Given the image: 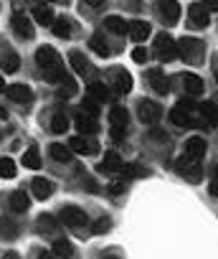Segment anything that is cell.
<instances>
[{"instance_id": "obj_1", "label": "cell", "mask_w": 218, "mask_h": 259, "mask_svg": "<svg viewBox=\"0 0 218 259\" xmlns=\"http://www.w3.org/2000/svg\"><path fill=\"white\" fill-rule=\"evenodd\" d=\"M36 61H38V66H41V74H43L48 81H61V76H64V64H61V56H59L56 49L41 46V49L36 51Z\"/></svg>"}, {"instance_id": "obj_2", "label": "cell", "mask_w": 218, "mask_h": 259, "mask_svg": "<svg viewBox=\"0 0 218 259\" xmlns=\"http://www.w3.org/2000/svg\"><path fill=\"white\" fill-rule=\"evenodd\" d=\"M203 51H205V46H203V41H198V38H190V36H185V38H180L178 41V56H183L188 64H200L203 61Z\"/></svg>"}, {"instance_id": "obj_3", "label": "cell", "mask_w": 218, "mask_h": 259, "mask_svg": "<svg viewBox=\"0 0 218 259\" xmlns=\"http://www.w3.org/2000/svg\"><path fill=\"white\" fill-rule=\"evenodd\" d=\"M155 56H157L160 61H173V59L178 56V44H175L168 33H160V36L155 38Z\"/></svg>"}, {"instance_id": "obj_4", "label": "cell", "mask_w": 218, "mask_h": 259, "mask_svg": "<svg viewBox=\"0 0 218 259\" xmlns=\"http://www.w3.org/2000/svg\"><path fill=\"white\" fill-rule=\"evenodd\" d=\"M175 170H178V176H183V178L190 181V183H200V181H203V170H200V165H198L195 160H188L185 155L175 163Z\"/></svg>"}, {"instance_id": "obj_5", "label": "cell", "mask_w": 218, "mask_h": 259, "mask_svg": "<svg viewBox=\"0 0 218 259\" xmlns=\"http://www.w3.org/2000/svg\"><path fill=\"white\" fill-rule=\"evenodd\" d=\"M59 219L66 224V226H71V229H84L86 226V213L79 208V206H64L61 211H59Z\"/></svg>"}, {"instance_id": "obj_6", "label": "cell", "mask_w": 218, "mask_h": 259, "mask_svg": "<svg viewBox=\"0 0 218 259\" xmlns=\"http://www.w3.org/2000/svg\"><path fill=\"white\" fill-rule=\"evenodd\" d=\"M109 84H112V89H115L117 94H127V92L132 89V76H130L125 69L115 66V69H109Z\"/></svg>"}, {"instance_id": "obj_7", "label": "cell", "mask_w": 218, "mask_h": 259, "mask_svg": "<svg viewBox=\"0 0 218 259\" xmlns=\"http://www.w3.org/2000/svg\"><path fill=\"white\" fill-rule=\"evenodd\" d=\"M193 109H195V107H193L190 102H178V104L173 107V112H170V119H173L175 124H180V127H193V124H198V122L190 117Z\"/></svg>"}, {"instance_id": "obj_8", "label": "cell", "mask_w": 218, "mask_h": 259, "mask_svg": "<svg viewBox=\"0 0 218 259\" xmlns=\"http://www.w3.org/2000/svg\"><path fill=\"white\" fill-rule=\"evenodd\" d=\"M157 16L162 18V23L168 26H175L178 18H180V6L175 3V0H157Z\"/></svg>"}, {"instance_id": "obj_9", "label": "cell", "mask_w": 218, "mask_h": 259, "mask_svg": "<svg viewBox=\"0 0 218 259\" xmlns=\"http://www.w3.org/2000/svg\"><path fill=\"white\" fill-rule=\"evenodd\" d=\"M137 109H140L137 114H140V119H142L145 124H155V122L162 117V107H160L157 102H150V99H142Z\"/></svg>"}, {"instance_id": "obj_10", "label": "cell", "mask_w": 218, "mask_h": 259, "mask_svg": "<svg viewBox=\"0 0 218 259\" xmlns=\"http://www.w3.org/2000/svg\"><path fill=\"white\" fill-rule=\"evenodd\" d=\"M205 150H208V143H205L203 138H198V135L185 143V158H188V160H195V163H198V160L205 155Z\"/></svg>"}, {"instance_id": "obj_11", "label": "cell", "mask_w": 218, "mask_h": 259, "mask_svg": "<svg viewBox=\"0 0 218 259\" xmlns=\"http://www.w3.org/2000/svg\"><path fill=\"white\" fill-rule=\"evenodd\" d=\"M11 26H13V31H16L21 38H26V41H31V38L36 36V31H33V23H31L26 16H21V13H16V16H13Z\"/></svg>"}, {"instance_id": "obj_12", "label": "cell", "mask_w": 218, "mask_h": 259, "mask_svg": "<svg viewBox=\"0 0 218 259\" xmlns=\"http://www.w3.org/2000/svg\"><path fill=\"white\" fill-rule=\"evenodd\" d=\"M147 79H150V87H152L157 94H168V92H170V81H168V76L162 74V69H150Z\"/></svg>"}, {"instance_id": "obj_13", "label": "cell", "mask_w": 218, "mask_h": 259, "mask_svg": "<svg viewBox=\"0 0 218 259\" xmlns=\"http://www.w3.org/2000/svg\"><path fill=\"white\" fill-rule=\"evenodd\" d=\"M188 18L195 23V26H200V28H205L208 23H210V13L200 6V3H193V6H188Z\"/></svg>"}, {"instance_id": "obj_14", "label": "cell", "mask_w": 218, "mask_h": 259, "mask_svg": "<svg viewBox=\"0 0 218 259\" xmlns=\"http://www.w3.org/2000/svg\"><path fill=\"white\" fill-rule=\"evenodd\" d=\"M69 150L79 153V155H91V153H96V143L86 140V138H71L69 140Z\"/></svg>"}, {"instance_id": "obj_15", "label": "cell", "mask_w": 218, "mask_h": 259, "mask_svg": "<svg viewBox=\"0 0 218 259\" xmlns=\"http://www.w3.org/2000/svg\"><path fill=\"white\" fill-rule=\"evenodd\" d=\"M125 168V163H122V158L115 153V150H109L106 155H104V160L99 163V170H104V173H120Z\"/></svg>"}, {"instance_id": "obj_16", "label": "cell", "mask_w": 218, "mask_h": 259, "mask_svg": "<svg viewBox=\"0 0 218 259\" xmlns=\"http://www.w3.org/2000/svg\"><path fill=\"white\" fill-rule=\"evenodd\" d=\"M18 231H21V226L11 216H0V239L13 241V239H18Z\"/></svg>"}, {"instance_id": "obj_17", "label": "cell", "mask_w": 218, "mask_h": 259, "mask_svg": "<svg viewBox=\"0 0 218 259\" xmlns=\"http://www.w3.org/2000/svg\"><path fill=\"white\" fill-rule=\"evenodd\" d=\"M31 6H33L36 23H41V26H51L53 23V13H51V8L46 3H36V0H31Z\"/></svg>"}, {"instance_id": "obj_18", "label": "cell", "mask_w": 218, "mask_h": 259, "mask_svg": "<svg viewBox=\"0 0 218 259\" xmlns=\"http://www.w3.org/2000/svg\"><path fill=\"white\" fill-rule=\"evenodd\" d=\"M69 61H71V66H74L76 74H81V76H89V74H91V64H89V59H86L84 54L71 51V54H69Z\"/></svg>"}, {"instance_id": "obj_19", "label": "cell", "mask_w": 218, "mask_h": 259, "mask_svg": "<svg viewBox=\"0 0 218 259\" xmlns=\"http://www.w3.org/2000/svg\"><path fill=\"white\" fill-rule=\"evenodd\" d=\"M86 94H89V99H91V102L104 104V102L109 99V87H104L101 81H91V84L86 87Z\"/></svg>"}, {"instance_id": "obj_20", "label": "cell", "mask_w": 218, "mask_h": 259, "mask_svg": "<svg viewBox=\"0 0 218 259\" xmlns=\"http://www.w3.org/2000/svg\"><path fill=\"white\" fill-rule=\"evenodd\" d=\"M127 31H130V38H132V41L142 44V41L150 36V23H145V21H132V23L127 26Z\"/></svg>"}, {"instance_id": "obj_21", "label": "cell", "mask_w": 218, "mask_h": 259, "mask_svg": "<svg viewBox=\"0 0 218 259\" xmlns=\"http://www.w3.org/2000/svg\"><path fill=\"white\" fill-rule=\"evenodd\" d=\"M6 94H8L13 102H31V97H33L31 87H26V84H13V87H6Z\"/></svg>"}, {"instance_id": "obj_22", "label": "cell", "mask_w": 218, "mask_h": 259, "mask_svg": "<svg viewBox=\"0 0 218 259\" xmlns=\"http://www.w3.org/2000/svg\"><path fill=\"white\" fill-rule=\"evenodd\" d=\"M28 206H31V198H28L26 191H13V193H11V208H13L16 213L28 211Z\"/></svg>"}, {"instance_id": "obj_23", "label": "cell", "mask_w": 218, "mask_h": 259, "mask_svg": "<svg viewBox=\"0 0 218 259\" xmlns=\"http://www.w3.org/2000/svg\"><path fill=\"white\" fill-rule=\"evenodd\" d=\"M104 28L112 31L115 36H125V33H127V23H125V18H120V16H106V18H104Z\"/></svg>"}, {"instance_id": "obj_24", "label": "cell", "mask_w": 218, "mask_h": 259, "mask_svg": "<svg viewBox=\"0 0 218 259\" xmlns=\"http://www.w3.org/2000/svg\"><path fill=\"white\" fill-rule=\"evenodd\" d=\"M31 188H33V193L38 198H51V193H53V183L46 181V178H33L31 181Z\"/></svg>"}, {"instance_id": "obj_25", "label": "cell", "mask_w": 218, "mask_h": 259, "mask_svg": "<svg viewBox=\"0 0 218 259\" xmlns=\"http://www.w3.org/2000/svg\"><path fill=\"white\" fill-rule=\"evenodd\" d=\"M183 84H185V92H188L190 97H198V94L203 92V79L195 76V74H185V76H183Z\"/></svg>"}, {"instance_id": "obj_26", "label": "cell", "mask_w": 218, "mask_h": 259, "mask_svg": "<svg viewBox=\"0 0 218 259\" xmlns=\"http://www.w3.org/2000/svg\"><path fill=\"white\" fill-rule=\"evenodd\" d=\"M0 66H3V71L13 74V71H18V69H21V56H18L16 51H6V56L0 59Z\"/></svg>"}, {"instance_id": "obj_27", "label": "cell", "mask_w": 218, "mask_h": 259, "mask_svg": "<svg viewBox=\"0 0 218 259\" xmlns=\"http://www.w3.org/2000/svg\"><path fill=\"white\" fill-rule=\"evenodd\" d=\"M53 254H56L59 259H74V246H71V241L56 239V241H53Z\"/></svg>"}, {"instance_id": "obj_28", "label": "cell", "mask_w": 218, "mask_h": 259, "mask_svg": "<svg viewBox=\"0 0 218 259\" xmlns=\"http://www.w3.org/2000/svg\"><path fill=\"white\" fill-rule=\"evenodd\" d=\"M109 122H112V127H127V122H130V114H127V109L125 107H115L112 112H109Z\"/></svg>"}, {"instance_id": "obj_29", "label": "cell", "mask_w": 218, "mask_h": 259, "mask_svg": "<svg viewBox=\"0 0 218 259\" xmlns=\"http://www.w3.org/2000/svg\"><path fill=\"white\" fill-rule=\"evenodd\" d=\"M48 153H51V158L59 160V163H69V160H71V150H69V145L53 143V145L48 148Z\"/></svg>"}, {"instance_id": "obj_30", "label": "cell", "mask_w": 218, "mask_h": 259, "mask_svg": "<svg viewBox=\"0 0 218 259\" xmlns=\"http://www.w3.org/2000/svg\"><path fill=\"white\" fill-rule=\"evenodd\" d=\"M76 127L81 130L84 135H91V133H96V119L89 117V114H79L76 117Z\"/></svg>"}, {"instance_id": "obj_31", "label": "cell", "mask_w": 218, "mask_h": 259, "mask_svg": "<svg viewBox=\"0 0 218 259\" xmlns=\"http://www.w3.org/2000/svg\"><path fill=\"white\" fill-rule=\"evenodd\" d=\"M53 33L59 36V38H69L71 36V21L69 18H53Z\"/></svg>"}, {"instance_id": "obj_32", "label": "cell", "mask_w": 218, "mask_h": 259, "mask_svg": "<svg viewBox=\"0 0 218 259\" xmlns=\"http://www.w3.org/2000/svg\"><path fill=\"white\" fill-rule=\"evenodd\" d=\"M66 130H69V119H66V114H64V112H56L53 119H51V133L61 135V133H66Z\"/></svg>"}, {"instance_id": "obj_33", "label": "cell", "mask_w": 218, "mask_h": 259, "mask_svg": "<svg viewBox=\"0 0 218 259\" xmlns=\"http://www.w3.org/2000/svg\"><path fill=\"white\" fill-rule=\"evenodd\" d=\"M23 165H26V168H31V170H38V168H41V155H38V150H36V148L26 150V155H23Z\"/></svg>"}, {"instance_id": "obj_34", "label": "cell", "mask_w": 218, "mask_h": 259, "mask_svg": "<svg viewBox=\"0 0 218 259\" xmlns=\"http://www.w3.org/2000/svg\"><path fill=\"white\" fill-rule=\"evenodd\" d=\"M89 46L99 54V56H109V46H106V41H104V36L101 33H96V36H91V41H89Z\"/></svg>"}, {"instance_id": "obj_35", "label": "cell", "mask_w": 218, "mask_h": 259, "mask_svg": "<svg viewBox=\"0 0 218 259\" xmlns=\"http://www.w3.org/2000/svg\"><path fill=\"white\" fill-rule=\"evenodd\" d=\"M198 109L203 112V117L208 119V124H215V122H218V109H215L213 102H205V104H200Z\"/></svg>"}, {"instance_id": "obj_36", "label": "cell", "mask_w": 218, "mask_h": 259, "mask_svg": "<svg viewBox=\"0 0 218 259\" xmlns=\"http://www.w3.org/2000/svg\"><path fill=\"white\" fill-rule=\"evenodd\" d=\"M0 178H16V163L11 158H0Z\"/></svg>"}, {"instance_id": "obj_37", "label": "cell", "mask_w": 218, "mask_h": 259, "mask_svg": "<svg viewBox=\"0 0 218 259\" xmlns=\"http://www.w3.org/2000/svg\"><path fill=\"white\" fill-rule=\"evenodd\" d=\"M36 226L41 229V234H51V231H56V219L53 216H38Z\"/></svg>"}, {"instance_id": "obj_38", "label": "cell", "mask_w": 218, "mask_h": 259, "mask_svg": "<svg viewBox=\"0 0 218 259\" xmlns=\"http://www.w3.org/2000/svg\"><path fill=\"white\" fill-rule=\"evenodd\" d=\"M109 229H112V219H106V216L94 224V234H106Z\"/></svg>"}, {"instance_id": "obj_39", "label": "cell", "mask_w": 218, "mask_h": 259, "mask_svg": "<svg viewBox=\"0 0 218 259\" xmlns=\"http://www.w3.org/2000/svg\"><path fill=\"white\" fill-rule=\"evenodd\" d=\"M81 114H89V117H94L96 119V114H99V109H96V102H91V99H86V102H81Z\"/></svg>"}, {"instance_id": "obj_40", "label": "cell", "mask_w": 218, "mask_h": 259, "mask_svg": "<svg viewBox=\"0 0 218 259\" xmlns=\"http://www.w3.org/2000/svg\"><path fill=\"white\" fill-rule=\"evenodd\" d=\"M132 59H135L137 64H145V61H147V51H145V49H135V51H132Z\"/></svg>"}, {"instance_id": "obj_41", "label": "cell", "mask_w": 218, "mask_h": 259, "mask_svg": "<svg viewBox=\"0 0 218 259\" xmlns=\"http://www.w3.org/2000/svg\"><path fill=\"white\" fill-rule=\"evenodd\" d=\"M208 13H218V0H203V3H200Z\"/></svg>"}, {"instance_id": "obj_42", "label": "cell", "mask_w": 218, "mask_h": 259, "mask_svg": "<svg viewBox=\"0 0 218 259\" xmlns=\"http://www.w3.org/2000/svg\"><path fill=\"white\" fill-rule=\"evenodd\" d=\"M33 259H53V254H51V251H46V249H36Z\"/></svg>"}, {"instance_id": "obj_43", "label": "cell", "mask_w": 218, "mask_h": 259, "mask_svg": "<svg viewBox=\"0 0 218 259\" xmlns=\"http://www.w3.org/2000/svg\"><path fill=\"white\" fill-rule=\"evenodd\" d=\"M125 191V186L122 183H112V186H109V193H112V196H120Z\"/></svg>"}, {"instance_id": "obj_44", "label": "cell", "mask_w": 218, "mask_h": 259, "mask_svg": "<svg viewBox=\"0 0 218 259\" xmlns=\"http://www.w3.org/2000/svg\"><path fill=\"white\" fill-rule=\"evenodd\" d=\"M150 135H152L155 140H168V135H165V133H160V130H152V133H150Z\"/></svg>"}, {"instance_id": "obj_45", "label": "cell", "mask_w": 218, "mask_h": 259, "mask_svg": "<svg viewBox=\"0 0 218 259\" xmlns=\"http://www.w3.org/2000/svg\"><path fill=\"white\" fill-rule=\"evenodd\" d=\"M84 3H86L89 8H99V6L104 3V0H84Z\"/></svg>"}, {"instance_id": "obj_46", "label": "cell", "mask_w": 218, "mask_h": 259, "mask_svg": "<svg viewBox=\"0 0 218 259\" xmlns=\"http://www.w3.org/2000/svg\"><path fill=\"white\" fill-rule=\"evenodd\" d=\"M210 193H213V196H215V198H218V178H215V181H213V183H210Z\"/></svg>"}, {"instance_id": "obj_47", "label": "cell", "mask_w": 218, "mask_h": 259, "mask_svg": "<svg viewBox=\"0 0 218 259\" xmlns=\"http://www.w3.org/2000/svg\"><path fill=\"white\" fill-rule=\"evenodd\" d=\"M3 259H21V256H18V254H16V251H11V254H6V256H3Z\"/></svg>"}, {"instance_id": "obj_48", "label": "cell", "mask_w": 218, "mask_h": 259, "mask_svg": "<svg viewBox=\"0 0 218 259\" xmlns=\"http://www.w3.org/2000/svg\"><path fill=\"white\" fill-rule=\"evenodd\" d=\"M6 92V81H3V76H0V94Z\"/></svg>"}, {"instance_id": "obj_49", "label": "cell", "mask_w": 218, "mask_h": 259, "mask_svg": "<svg viewBox=\"0 0 218 259\" xmlns=\"http://www.w3.org/2000/svg\"><path fill=\"white\" fill-rule=\"evenodd\" d=\"M104 259H120V256H115V254H106Z\"/></svg>"}, {"instance_id": "obj_50", "label": "cell", "mask_w": 218, "mask_h": 259, "mask_svg": "<svg viewBox=\"0 0 218 259\" xmlns=\"http://www.w3.org/2000/svg\"><path fill=\"white\" fill-rule=\"evenodd\" d=\"M0 117H3V119H6V109H3V107H0Z\"/></svg>"}, {"instance_id": "obj_51", "label": "cell", "mask_w": 218, "mask_h": 259, "mask_svg": "<svg viewBox=\"0 0 218 259\" xmlns=\"http://www.w3.org/2000/svg\"><path fill=\"white\" fill-rule=\"evenodd\" d=\"M46 3H59V0H46Z\"/></svg>"}, {"instance_id": "obj_52", "label": "cell", "mask_w": 218, "mask_h": 259, "mask_svg": "<svg viewBox=\"0 0 218 259\" xmlns=\"http://www.w3.org/2000/svg\"><path fill=\"white\" fill-rule=\"evenodd\" d=\"M215 81H218V69H215Z\"/></svg>"}, {"instance_id": "obj_53", "label": "cell", "mask_w": 218, "mask_h": 259, "mask_svg": "<svg viewBox=\"0 0 218 259\" xmlns=\"http://www.w3.org/2000/svg\"><path fill=\"white\" fill-rule=\"evenodd\" d=\"M215 109H218V107H215Z\"/></svg>"}]
</instances>
